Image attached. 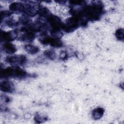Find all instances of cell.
<instances>
[{
  "instance_id": "cell-1",
  "label": "cell",
  "mask_w": 124,
  "mask_h": 124,
  "mask_svg": "<svg viewBox=\"0 0 124 124\" xmlns=\"http://www.w3.org/2000/svg\"><path fill=\"white\" fill-rule=\"evenodd\" d=\"M101 7L98 5L89 6L85 9V13L90 18H97L101 12Z\"/></svg>"
},
{
  "instance_id": "cell-2",
  "label": "cell",
  "mask_w": 124,
  "mask_h": 124,
  "mask_svg": "<svg viewBox=\"0 0 124 124\" xmlns=\"http://www.w3.org/2000/svg\"><path fill=\"white\" fill-rule=\"evenodd\" d=\"M26 58L23 56H14L7 58V61L8 62L13 64H20L23 63Z\"/></svg>"
},
{
  "instance_id": "cell-3",
  "label": "cell",
  "mask_w": 124,
  "mask_h": 124,
  "mask_svg": "<svg viewBox=\"0 0 124 124\" xmlns=\"http://www.w3.org/2000/svg\"><path fill=\"white\" fill-rule=\"evenodd\" d=\"M42 42L46 44H49L53 46H60L62 45L61 41L58 38H46L43 40Z\"/></svg>"
},
{
  "instance_id": "cell-4",
  "label": "cell",
  "mask_w": 124,
  "mask_h": 124,
  "mask_svg": "<svg viewBox=\"0 0 124 124\" xmlns=\"http://www.w3.org/2000/svg\"><path fill=\"white\" fill-rule=\"evenodd\" d=\"M0 88L3 92H12L14 90V86L12 83L8 81H4L1 83Z\"/></svg>"
},
{
  "instance_id": "cell-5",
  "label": "cell",
  "mask_w": 124,
  "mask_h": 124,
  "mask_svg": "<svg viewBox=\"0 0 124 124\" xmlns=\"http://www.w3.org/2000/svg\"><path fill=\"white\" fill-rule=\"evenodd\" d=\"M10 8L12 11L20 12L22 11H24V6L22 3H14L11 5Z\"/></svg>"
},
{
  "instance_id": "cell-6",
  "label": "cell",
  "mask_w": 124,
  "mask_h": 124,
  "mask_svg": "<svg viewBox=\"0 0 124 124\" xmlns=\"http://www.w3.org/2000/svg\"><path fill=\"white\" fill-rule=\"evenodd\" d=\"M104 113V110L102 108H97L93 111V116L94 119H100Z\"/></svg>"
},
{
  "instance_id": "cell-7",
  "label": "cell",
  "mask_w": 124,
  "mask_h": 124,
  "mask_svg": "<svg viewBox=\"0 0 124 124\" xmlns=\"http://www.w3.org/2000/svg\"><path fill=\"white\" fill-rule=\"evenodd\" d=\"M4 50L7 53H13L16 51V48L11 44L7 43L3 46Z\"/></svg>"
},
{
  "instance_id": "cell-8",
  "label": "cell",
  "mask_w": 124,
  "mask_h": 124,
  "mask_svg": "<svg viewBox=\"0 0 124 124\" xmlns=\"http://www.w3.org/2000/svg\"><path fill=\"white\" fill-rule=\"evenodd\" d=\"M24 11L27 15L29 16H34L37 12L33 6L31 5H28L26 7H24Z\"/></svg>"
},
{
  "instance_id": "cell-9",
  "label": "cell",
  "mask_w": 124,
  "mask_h": 124,
  "mask_svg": "<svg viewBox=\"0 0 124 124\" xmlns=\"http://www.w3.org/2000/svg\"><path fill=\"white\" fill-rule=\"evenodd\" d=\"M25 49L27 51L31 54L36 53L39 51V49L38 47L30 45H27L25 46Z\"/></svg>"
},
{
  "instance_id": "cell-10",
  "label": "cell",
  "mask_w": 124,
  "mask_h": 124,
  "mask_svg": "<svg viewBox=\"0 0 124 124\" xmlns=\"http://www.w3.org/2000/svg\"><path fill=\"white\" fill-rule=\"evenodd\" d=\"M33 38H34V34L31 32L27 33L24 34L22 37V39L23 40H25V41L31 40L33 39Z\"/></svg>"
},
{
  "instance_id": "cell-11",
  "label": "cell",
  "mask_w": 124,
  "mask_h": 124,
  "mask_svg": "<svg viewBox=\"0 0 124 124\" xmlns=\"http://www.w3.org/2000/svg\"><path fill=\"white\" fill-rule=\"evenodd\" d=\"M116 37L120 40H123L124 39V30L122 29H120L116 31Z\"/></svg>"
},
{
  "instance_id": "cell-12",
  "label": "cell",
  "mask_w": 124,
  "mask_h": 124,
  "mask_svg": "<svg viewBox=\"0 0 124 124\" xmlns=\"http://www.w3.org/2000/svg\"><path fill=\"white\" fill-rule=\"evenodd\" d=\"M46 55L49 57V58H53L54 57V55H55V54L52 51H47L46 53Z\"/></svg>"
}]
</instances>
